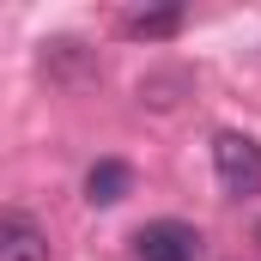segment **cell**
Here are the masks:
<instances>
[{
	"label": "cell",
	"instance_id": "obj_1",
	"mask_svg": "<svg viewBox=\"0 0 261 261\" xmlns=\"http://www.w3.org/2000/svg\"><path fill=\"white\" fill-rule=\"evenodd\" d=\"M213 170H219V189H225L231 200L261 195V140L225 128L219 140H213Z\"/></svg>",
	"mask_w": 261,
	"mask_h": 261
},
{
	"label": "cell",
	"instance_id": "obj_2",
	"mask_svg": "<svg viewBox=\"0 0 261 261\" xmlns=\"http://www.w3.org/2000/svg\"><path fill=\"white\" fill-rule=\"evenodd\" d=\"M134 261H200V231L182 219H152L134 231Z\"/></svg>",
	"mask_w": 261,
	"mask_h": 261
},
{
	"label": "cell",
	"instance_id": "obj_3",
	"mask_svg": "<svg viewBox=\"0 0 261 261\" xmlns=\"http://www.w3.org/2000/svg\"><path fill=\"white\" fill-rule=\"evenodd\" d=\"M0 261H49V231L31 213H0Z\"/></svg>",
	"mask_w": 261,
	"mask_h": 261
},
{
	"label": "cell",
	"instance_id": "obj_4",
	"mask_svg": "<svg viewBox=\"0 0 261 261\" xmlns=\"http://www.w3.org/2000/svg\"><path fill=\"white\" fill-rule=\"evenodd\" d=\"M128 195H134V170L122 158H97L85 170V200L91 206H116V200H128Z\"/></svg>",
	"mask_w": 261,
	"mask_h": 261
},
{
	"label": "cell",
	"instance_id": "obj_5",
	"mask_svg": "<svg viewBox=\"0 0 261 261\" xmlns=\"http://www.w3.org/2000/svg\"><path fill=\"white\" fill-rule=\"evenodd\" d=\"M43 73H55V79H91V73H97V61L85 55V43L55 37V43H43Z\"/></svg>",
	"mask_w": 261,
	"mask_h": 261
},
{
	"label": "cell",
	"instance_id": "obj_6",
	"mask_svg": "<svg viewBox=\"0 0 261 261\" xmlns=\"http://www.w3.org/2000/svg\"><path fill=\"white\" fill-rule=\"evenodd\" d=\"M176 31H182V6H152V12H134L128 18V37H146V43L176 37Z\"/></svg>",
	"mask_w": 261,
	"mask_h": 261
},
{
	"label": "cell",
	"instance_id": "obj_7",
	"mask_svg": "<svg viewBox=\"0 0 261 261\" xmlns=\"http://www.w3.org/2000/svg\"><path fill=\"white\" fill-rule=\"evenodd\" d=\"M255 243H261V225H255Z\"/></svg>",
	"mask_w": 261,
	"mask_h": 261
}]
</instances>
